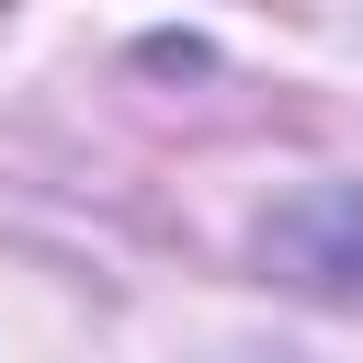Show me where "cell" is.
I'll return each instance as SVG.
<instances>
[{"instance_id":"1","label":"cell","mask_w":363,"mask_h":363,"mask_svg":"<svg viewBox=\"0 0 363 363\" xmlns=\"http://www.w3.org/2000/svg\"><path fill=\"white\" fill-rule=\"evenodd\" d=\"M272 250L306 272V284H363V193H318L272 227Z\"/></svg>"}]
</instances>
